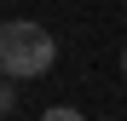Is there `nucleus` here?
I'll use <instances>...</instances> for the list:
<instances>
[{
    "mask_svg": "<svg viewBox=\"0 0 127 121\" xmlns=\"http://www.w3.org/2000/svg\"><path fill=\"white\" fill-rule=\"evenodd\" d=\"M104 121H110V115H104Z\"/></svg>",
    "mask_w": 127,
    "mask_h": 121,
    "instance_id": "nucleus-5",
    "label": "nucleus"
},
{
    "mask_svg": "<svg viewBox=\"0 0 127 121\" xmlns=\"http://www.w3.org/2000/svg\"><path fill=\"white\" fill-rule=\"evenodd\" d=\"M40 121H87V115H81V110H69V104H58V110H46Z\"/></svg>",
    "mask_w": 127,
    "mask_h": 121,
    "instance_id": "nucleus-2",
    "label": "nucleus"
},
{
    "mask_svg": "<svg viewBox=\"0 0 127 121\" xmlns=\"http://www.w3.org/2000/svg\"><path fill=\"white\" fill-rule=\"evenodd\" d=\"M58 64V40L46 23H35V17H12V23H0V75L6 81H35Z\"/></svg>",
    "mask_w": 127,
    "mask_h": 121,
    "instance_id": "nucleus-1",
    "label": "nucleus"
},
{
    "mask_svg": "<svg viewBox=\"0 0 127 121\" xmlns=\"http://www.w3.org/2000/svg\"><path fill=\"white\" fill-rule=\"evenodd\" d=\"M121 75H127V46H121Z\"/></svg>",
    "mask_w": 127,
    "mask_h": 121,
    "instance_id": "nucleus-4",
    "label": "nucleus"
},
{
    "mask_svg": "<svg viewBox=\"0 0 127 121\" xmlns=\"http://www.w3.org/2000/svg\"><path fill=\"white\" fill-rule=\"evenodd\" d=\"M0 115H12V81H0Z\"/></svg>",
    "mask_w": 127,
    "mask_h": 121,
    "instance_id": "nucleus-3",
    "label": "nucleus"
}]
</instances>
